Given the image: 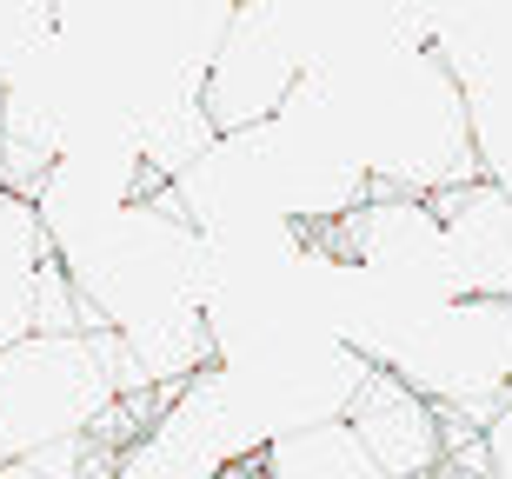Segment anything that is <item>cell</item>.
I'll list each match as a JSON object with an SVG mask.
<instances>
[{"mask_svg":"<svg viewBox=\"0 0 512 479\" xmlns=\"http://www.w3.org/2000/svg\"><path fill=\"white\" fill-rule=\"evenodd\" d=\"M426 479H459V473H453V466H433V473H426Z\"/></svg>","mask_w":512,"mask_h":479,"instance_id":"obj_11","label":"cell"},{"mask_svg":"<svg viewBox=\"0 0 512 479\" xmlns=\"http://www.w3.org/2000/svg\"><path fill=\"white\" fill-rule=\"evenodd\" d=\"M479 433H486V453H493V479H512V400L499 406Z\"/></svg>","mask_w":512,"mask_h":479,"instance_id":"obj_8","label":"cell"},{"mask_svg":"<svg viewBox=\"0 0 512 479\" xmlns=\"http://www.w3.org/2000/svg\"><path fill=\"white\" fill-rule=\"evenodd\" d=\"M366 360L413 380L439 413L486 426L512 400V293H446L386 313L353 340Z\"/></svg>","mask_w":512,"mask_h":479,"instance_id":"obj_1","label":"cell"},{"mask_svg":"<svg viewBox=\"0 0 512 479\" xmlns=\"http://www.w3.org/2000/svg\"><path fill=\"white\" fill-rule=\"evenodd\" d=\"M54 253L40 207L27 193H0V346L34 333V273Z\"/></svg>","mask_w":512,"mask_h":479,"instance_id":"obj_6","label":"cell"},{"mask_svg":"<svg viewBox=\"0 0 512 479\" xmlns=\"http://www.w3.org/2000/svg\"><path fill=\"white\" fill-rule=\"evenodd\" d=\"M120 393H140L120 333H20L0 346V460H34L80 440Z\"/></svg>","mask_w":512,"mask_h":479,"instance_id":"obj_2","label":"cell"},{"mask_svg":"<svg viewBox=\"0 0 512 479\" xmlns=\"http://www.w3.org/2000/svg\"><path fill=\"white\" fill-rule=\"evenodd\" d=\"M260 466H266V479H386L380 460L360 446V433L346 426V413L280 426L260 446Z\"/></svg>","mask_w":512,"mask_h":479,"instance_id":"obj_5","label":"cell"},{"mask_svg":"<svg viewBox=\"0 0 512 479\" xmlns=\"http://www.w3.org/2000/svg\"><path fill=\"white\" fill-rule=\"evenodd\" d=\"M0 479H60V473H47L40 460H0Z\"/></svg>","mask_w":512,"mask_h":479,"instance_id":"obj_10","label":"cell"},{"mask_svg":"<svg viewBox=\"0 0 512 479\" xmlns=\"http://www.w3.org/2000/svg\"><path fill=\"white\" fill-rule=\"evenodd\" d=\"M0 193H14V187H7V160H0Z\"/></svg>","mask_w":512,"mask_h":479,"instance_id":"obj_12","label":"cell"},{"mask_svg":"<svg viewBox=\"0 0 512 479\" xmlns=\"http://www.w3.org/2000/svg\"><path fill=\"white\" fill-rule=\"evenodd\" d=\"M439 213V287L512 293V193L499 180H459L426 193Z\"/></svg>","mask_w":512,"mask_h":479,"instance_id":"obj_4","label":"cell"},{"mask_svg":"<svg viewBox=\"0 0 512 479\" xmlns=\"http://www.w3.org/2000/svg\"><path fill=\"white\" fill-rule=\"evenodd\" d=\"M213 479H266V466H260V453H240V460L213 466Z\"/></svg>","mask_w":512,"mask_h":479,"instance_id":"obj_9","label":"cell"},{"mask_svg":"<svg viewBox=\"0 0 512 479\" xmlns=\"http://www.w3.org/2000/svg\"><path fill=\"white\" fill-rule=\"evenodd\" d=\"M54 0H0V94L7 80L54 47Z\"/></svg>","mask_w":512,"mask_h":479,"instance_id":"obj_7","label":"cell"},{"mask_svg":"<svg viewBox=\"0 0 512 479\" xmlns=\"http://www.w3.org/2000/svg\"><path fill=\"white\" fill-rule=\"evenodd\" d=\"M346 426L360 433L386 479H426L446 460V413L380 360H366L360 386L346 393Z\"/></svg>","mask_w":512,"mask_h":479,"instance_id":"obj_3","label":"cell"}]
</instances>
